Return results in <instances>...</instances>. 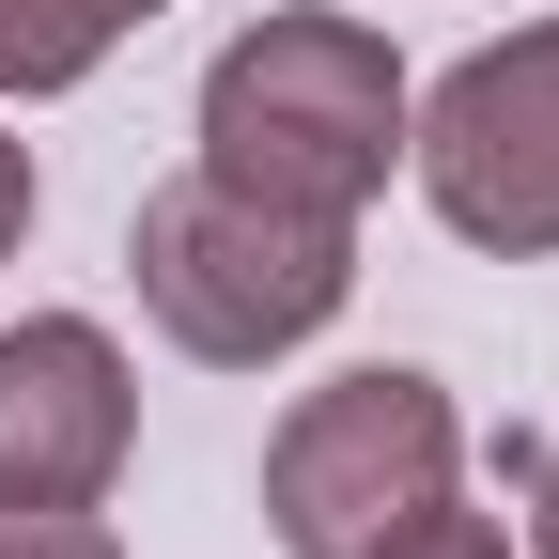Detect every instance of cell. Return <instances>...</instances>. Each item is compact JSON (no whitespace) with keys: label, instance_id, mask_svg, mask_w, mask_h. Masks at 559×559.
Wrapping results in <instances>:
<instances>
[{"label":"cell","instance_id":"6","mask_svg":"<svg viewBox=\"0 0 559 559\" xmlns=\"http://www.w3.org/2000/svg\"><path fill=\"white\" fill-rule=\"evenodd\" d=\"M140 32V0H0V94H79Z\"/></svg>","mask_w":559,"mask_h":559},{"label":"cell","instance_id":"10","mask_svg":"<svg viewBox=\"0 0 559 559\" xmlns=\"http://www.w3.org/2000/svg\"><path fill=\"white\" fill-rule=\"evenodd\" d=\"M16 234H32V156L0 140V264H16Z\"/></svg>","mask_w":559,"mask_h":559},{"label":"cell","instance_id":"1","mask_svg":"<svg viewBox=\"0 0 559 559\" xmlns=\"http://www.w3.org/2000/svg\"><path fill=\"white\" fill-rule=\"evenodd\" d=\"M404 156V62L358 16H249L202 79V171L280 218H358Z\"/></svg>","mask_w":559,"mask_h":559},{"label":"cell","instance_id":"4","mask_svg":"<svg viewBox=\"0 0 559 559\" xmlns=\"http://www.w3.org/2000/svg\"><path fill=\"white\" fill-rule=\"evenodd\" d=\"M404 156H419V187H436V218L466 249H498V264L559 249V16L451 62L436 109H404Z\"/></svg>","mask_w":559,"mask_h":559},{"label":"cell","instance_id":"2","mask_svg":"<svg viewBox=\"0 0 559 559\" xmlns=\"http://www.w3.org/2000/svg\"><path fill=\"white\" fill-rule=\"evenodd\" d=\"M124 280H140V311H156L187 358L264 373V358H296V342L358 296V218H280V202H249V187H218V171H187V187L140 202Z\"/></svg>","mask_w":559,"mask_h":559},{"label":"cell","instance_id":"9","mask_svg":"<svg viewBox=\"0 0 559 559\" xmlns=\"http://www.w3.org/2000/svg\"><path fill=\"white\" fill-rule=\"evenodd\" d=\"M498 466H513V481H528V544H544V559H559V451H528V436H513V451H498Z\"/></svg>","mask_w":559,"mask_h":559},{"label":"cell","instance_id":"8","mask_svg":"<svg viewBox=\"0 0 559 559\" xmlns=\"http://www.w3.org/2000/svg\"><path fill=\"white\" fill-rule=\"evenodd\" d=\"M358 559H513V528L498 513H466V498H419L389 544H358Z\"/></svg>","mask_w":559,"mask_h":559},{"label":"cell","instance_id":"5","mask_svg":"<svg viewBox=\"0 0 559 559\" xmlns=\"http://www.w3.org/2000/svg\"><path fill=\"white\" fill-rule=\"evenodd\" d=\"M124 436H140V373L94 311L0 326V498H109Z\"/></svg>","mask_w":559,"mask_h":559},{"label":"cell","instance_id":"7","mask_svg":"<svg viewBox=\"0 0 559 559\" xmlns=\"http://www.w3.org/2000/svg\"><path fill=\"white\" fill-rule=\"evenodd\" d=\"M0 559H124L94 528V498H0Z\"/></svg>","mask_w":559,"mask_h":559},{"label":"cell","instance_id":"3","mask_svg":"<svg viewBox=\"0 0 559 559\" xmlns=\"http://www.w3.org/2000/svg\"><path fill=\"white\" fill-rule=\"evenodd\" d=\"M451 466H466V419H451L436 373H404V358L389 373H326L264 451V528H280V559H358L419 498H451Z\"/></svg>","mask_w":559,"mask_h":559}]
</instances>
